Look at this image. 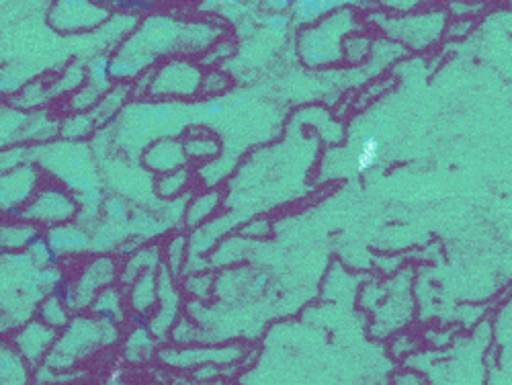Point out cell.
I'll return each mask as SVG.
<instances>
[{"mask_svg":"<svg viewBox=\"0 0 512 385\" xmlns=\"http://www.w3.org/2000/svg\"><path fill=\"white\" fill-rule=\"evenodd\" d=\"M261 25L273 33V35H285L293 23L289 13H267V15H259Z\"/></svg>","mask_w":512,"mask_h":385,"instance_id":"cell-11","label":"cell"},{"mask_svg":"<svg viewBox=\"0 0 512 385\" xmlns=\"http://www.w3.org/2000/svg\"><path fill=\"white\" fill-rule=\"evenodd\" d=\"M111 3H84V0H68V3H58L52 9V25L62 29L66 21L78 19V29H89L105 21L109 15Z\"/></svg>","mask_w":512,"mask_h":385,"instance_id":"cell-2","label":"cell"},{"mask_svg":"<svg viewBox=\"0 0 512 385\" xmlns=\"http://www.w3.org/2000/svg\"><path fill=\"white\" fill-rule=\"evenodd\" d=\"M267 283H269V275H265V273H263V275H259V277L254 279V283H252V291H254V293L263 291V289L267 287Z\"/></svg>","mask_w":512,"mask_h":385,"instance_id":"cell-20","label":"cell"},{"mask_svg":"<svg viewBox=\"0 0 512 385\" xmlns=\"http://www.w3.org/2000/svg\"><path fill=\"white\" fill-rule=\"evenodd\" d=\"M111 64L113 60L109 56H99L93 60V64L89 66V78L93 82V87L99 91H109L111 87Z\"/></svg>","mask_w":512,"mask_h":385,"instance_id":"cell-8","label":"cell"},{"mask_svg":"<svg viewBox=\"0 0 512 385\" xmlns=\"http://www.w3.org/2000/svg\"><path fill=\"white\" fill-rule=\"evenodd\" d=\"M379 156V142L373 136H365L361 142V152L357 158V173L365 175L369 168H373V164L377 162Z\"/></svg>","mask_w":512,"mask_h":385,"instance_id":"cell-10","label":"cell"},{"mask_svg":"<svg viewBox=\"0 0 512 385\" xmlns=\"http://www.w3.org/2000/svg\"><path fill=\"white\" fill-rule=\"evenodd\" d=\"M111 5L119 11L130 13H150L156 9V3H150V0H113Z\"/></svg>","mask_w":512,"mask_h":385,"instance_id":"cell-12","label":"cell"},{"mask_svg":"<svg viewBox=\"0 0 512 385\" xmlns=\"http://www.w3.org/2000/svg\"><path fill=\"white\" fill-rule=\"evenodd\" d=\"M132 320H134V324L140 328V332H148V328H150L154 316H152V310H146V312H138V310H136L134 316H132Z\"/></svg>","mask_w":512,"mask_h":385,"instance_id":"cell-15","label":"cell"},{"mask_svg":"<svg viewBox=\"0 0 512 385\" xmlns=\"http://www.w3.org/2000/svg\"><path fill=\"white\" fill-rule=\"evenodd\" d=\"M224 111H226V105H224L222 101H218V99L205 101V107H203V115H205V117H218V115H222Z\"/></svg>","mask_w":512,"mask_h":385,"instance_id":"cell-16","label":"cell"},{"mask_svg":"<svg viewBox=\"0 0 512 385\" xmlns=\"http://www.w3.org/2000/svg\"><path fill=\"white\" fill-rule=\"evenodd\" d=\"M5 216L11 218V220H29V211H27L25 205L17 203V205H9L5 209Z\"/></svg>","mask_w":512,"mask_h":385,"instance_id":"cell-18","label":"cell"},{"mask_svg":"<svg viewBox=\"0 0 512 385\" xmlns=\"http://www.w3.org/2000/svg\"><path fill=\"white\" fill-rule=\"evenodd\" d=\"M56 338V332L54 328L46 326V324H29L21 330V334L17 336V345H19V351L21 355L35 363L41 355H44L46 347L50 345V342Z\"/></svg>","mask_w":512,"mask_h":385,"instance_id":"cell-3","label":"cell"},{"mask_svg":"<svg viewBox=\"0 0 512 385\" xmlns=\"http://www.w3.org/2000/svg\"><path fill=\"white\" fill-rule=\"evenodd\" d=\"M111 246H113V230H105V232L93 236V248L95 250L103 252V250H107Z\"/></svg>","mask_w":512,"mask_h":385,"instance_id":"cell-14","label":"cell"},{"mask_svg":"<svg viewBox=\"0 0 512 385\" xmlns=\"http://www.w3.org/2000/svg\"><path fill=\"white\" fill-rule=\"evenodd\" d=\"M37 318L44 320L46 324H50L54 328H58V326H64L68 322V310L58 302V299L48 297V299H44V302H41Z\"/></svg>","mask_w":512,"mask_h":385,"instance_id":"cell-7","label":"cell"},{"mask_svg":"<svg viewBox=\"0 0 512 385\" xmlns=\"http://www.w3.org/2000/svg\"><path fill=\"white\" fill-rule=\"evenodd\" d=\"M0 91L3 93H17V91H21V82L17 80V78H7V76H3V80H0Z\"/></svg>","mask_w":512,"mask_h":385,"instance_id":"cell-19","label":"cell"},{"mask_svg":"<svg viewBox=\"0 0 512 385\" xmlns=\"http://www.w3.org/2000/svg\"><path fill=\"white\" fill-rule=\"evenodd\" d=\"M246 103H248V97H240V99H236V101H234V107L238 109V107H244Z\"/></svg>","mask_w":512,"mask_h":385,"instance_id":"cell-21","label":"cell"},{"mask_svg":"<svg viewBox=\"0 0 512 385\" xmlns=\"http://www.w3.org/2000/svg\"><path fill=\"white\" fill-rule=\"evenodd\" d=\"M50 242L62 252H84L93 246V236L76 226H58L48 230Z\"/></svg>","mask_w":512,"mask_h":385,"instance_id":"cell-6","label":"cell"},{"mask_svg":"<svg viewBox=\"0 0 512 385\" xmlns=\"http://www.w3.org/2000/svg\"><path fill=\"white\" fill-rule=\"evenodd\" d=\"M146 66H148V62L130 60V58H115L113 64H111V78H113V80L134 78V76L142 74Z\"/></svg>","mask_w":512,"mask_h":385,"instance_id":"cell-9","label":"cell"},{"mask_svg":"<svg viewBox=\"0 0 512 385\" xmlns=\"http://www.w3.org/2000/svg\"><path fill=\"white\" fill-rule=\"evenodd\" d=\"M343 5L345 3H336V0H297V3L293 0L291 19H293V25L306 27V25H312L316 19L338 11Z\"/></svg>","mask_w":512,"mask_h":385,"instance_id":"cell-5","label":"cell"},{"mask_svg":"<svg viewBox=\"0 0 512 385\" xmlns=\"http://www.w3.org/2000/svg\"><path fill=\"white\" fill-rule=\"evenodd\" d=\"M107 218L113 220V222H127V216H125V203L121 199H107L105 205H103Z\"/></svg>","mask_w":512,"mask_h":385,"instance_id":"cell-13","label":"cell"},{"mask_svg":"<svg viewBox=\"0 0 512 385\" xmlns=\"http://www.w3.org/2000/svg\"><path fill=\"white\" fill-rule=\"evenodd\" d=\"M76 203V197H70L56 187H46L37 193L35 199H31L27 211L31 220L44 224H62L74 216Z\"/></svg>","mask_w":512,"mask_h":385,"instance_id":"cell-1","label":"cell"},{"mask_svg":"<svg viewBox=\"0 0 512 385\" xmlns=\"http://www.w3.org/2000/svg\"><path fill=\"white\" fill-rule=\"evenodd\" d=\"M150 162H146L152 170H156V173H170V170H179L183 168L187 156H185V150L181 146V142L177 140H162L158 144H154L148 154L144 158H152Z\"/></svg>","mask_w":512,"mask_h":385,"instance_id":"cell-4","label":"cell"},{"mask_svg":"<svg viewBox=\"0 0 512 385\" xmlns=\"http://www.w3.org/2000/svg\"><path fill=\"white\" fill-rule=\"evenodd\" d=\"M95 316L103 324H107V326H117L123 320V316L119 312H115V310H99V312H95Z\"/></svg>","mask_w":512,"mask_h":385,"instance_id":"cell-17","label":"cell"}]
</instances>
